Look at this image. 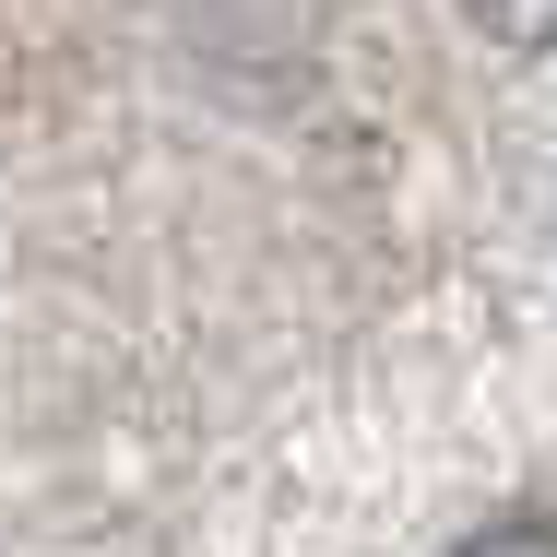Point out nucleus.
Masks as SVG:
<instances>
[{
    "instance_id": "nucleus-2",
    "label": "nucleus",
    "mask_w": 557,
    "mask_h": 557,
    "mask_svg": "<svg viewBox=\"0 0 557 557\" xmlns=\"http://www.w3.org/2000/svg\"><path fill=\"white\" fill-rule=\"evenodd\" d=\"M450 557H557V522H546V510H510V522H486V534H462Z\"/></svg>"
},
{
    "instance_id": "nucleus-1",
    "label": "nucleus",
    "mask_w": 557,
    "mask_h": 557,
    "mask_svg": "<svg viewBox=\"0 0 557 557\" xmlns=\"http://www.w3.org/2000/svg\"><path fill=\"white\" fill-rule=\"evenodd\" d=\"M498 48H557V0H462Z\"/></svg>"
}]
</instances>
